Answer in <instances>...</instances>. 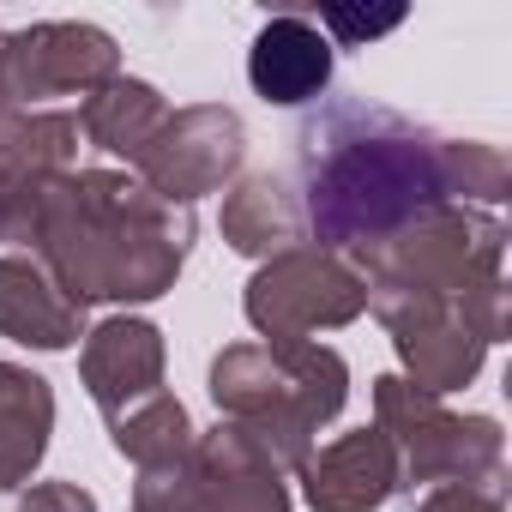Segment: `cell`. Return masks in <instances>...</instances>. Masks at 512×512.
<instances>
[{
    "instance_id": "obj_1",
    "label": "cell",
    "mask_w": 512,
    "mask_h": 512,
    "mask_svg": "<svg viewBox=\"0 0 512 512\" xmlns=\"http://www.w3.org/2000/svg\"><path fill=\"white\" fill-rule=\"evenodd\" d=\"M296 181L314 247L356 260L434 205L500 211L512 193V163L488 139H446L386 103L338 97L302 121Z\"/></svg>"
},
{
    "instance_id": "obj_2",
    "label": "cell",
    "mask_w": 512,
    "mask_h": 512,
    "mask_svg": "<svg viewBox=\"0 0 512 512\" xmlns=\"http://www.w3.org/2000/svg\"><path fill=\"white\" fill-rule=\"evenodd\" d=\"M193 235H199L193 211L157 199L133 175L67 169L43 199L31 253L67 302L139 308V302H157L181 284Z\"/></svg>"
},
{
    "instance_id": "obj_3",
    "label": "cell",
    "mask_w": 512,
    "mask_h": 512,
    "mask_svg": "<svg viewBox=\"0 0 512 512\" xmlns=\"http://www.w3.org/2000/svg\"><path fill=\"white\" fill-rule=\"evenodd\" d=\"M205 392L217 422H235L284 476L302 470L320 428L350 404V362L308 338V344H223L211 356Z\"/></svg>"
},
{
    "instance_id": "obj_4",
    "label": "cell",
    "mask_w": 512,
    "mask_h": 512,
    "mask_svg": "<svg viewBox=\"0 0 512 512\" xmlns=\"http://www.w3.org/2000/svg\"><path fill=\"white\" fill-rule=\"evenodd\" d=\"M506 260V223L500 211L476 205H434L392 229L380 247L356 253V272L368 278V314L386 332L446 314L482 278H500Z\"/></svg>"
},
{
    "instance_id": "obj_5",
    "label": "cell",
    "mask_w": 512,
    "mask_h": 512,
    "mask_svg": "<svg viewBox=\"0 0 512 512\" xmlns=\"http://www.w3.org/2000/svg\"><path fill=\"white\" fill-rule=\"evenodd\" d=\"M374 428L398 458V488L440 482H506V434L494 416H458L446 398L410 386L404 374L374 380Z\"/></svg>"
},
{
    "instance_id": "obj_6",
    "label": "cell",
    "mask_w": 512,
    "mask_h": 512,
    "mask_svg": "<svg viewBox=\"0 0 512 512\" xmlns=\"http://www.w3.org/2000/svg\"><path fill=\"white\" fill-rule=\"evenodd\" d=\"M241 314L260 332V344H308L320 332H344L368 314V278L356 260L326 253L314 241L278 253L241 290Z\"/></svg>"
},
{
    "instance_id": "obj_7",
    "label": "cell",
    "mask_w": 512,
    "mask_h": 512,
    "mask_svg": "<svg viewBox=\"0 0 512 512\" xmlns=\"http://www.w3.org/2000/svg\"><path fill=\"white\" fill-rule=\"evenodd\" d=\"M121 79V43L85 19H43L0 31V85L13 109H43L49 97H91Z\"/></svg>"
},
{
    "instance_id": "obj_8",
    "label": "cell",
    "mask_w": 512,
    "mask_h": 512,
    "mask_svg": "<svg viewBox=\"0 0 512 512\" xmlns=\"http://www.w3.org/2000/svg\"><path fill=\"white\" fill-rule=\"evenodd\" d=\"M241 157H247L241 115L223 103H193V109H169L163 133L145 145V157L133 169H139V187L193 211V199H205L241 175Z\"/></svg>"
},
{
    "instance_id": "obj_9",
    "label": "cell",
    "mask_w": 512,
    "mask_h": 512,
    "mask_svg": "<svg viewBox=\"0 0 512 512\" xmlns=\"http://www.w3.org/2000/svg\"><path fill=\"white\" fill-rule=\"evenodd\" d=\"M79 169V115L7 109L0 115V241L31 247L49 187Z\"/></svg>"
},
{
    "instance_id": "obj_10",
    "label": "cell",
    "mask_w": 512,
    "mask_h": 512,
    "mask_svg": "<svg viewBox=\"0 0 512 512\" xmlns=\"http://www.w3.org/2000/svg\"><path fill=\"white\" fill-rule=\"evenodd\" d=\"M163 362H169L163 332L139 314H109L79 344V380H85L91 404L103 410V422L121 416L127 404L163 392Z\"/></svg>"
},
{
    "instance_id": "obj_11",
    "label": "cell",
    "mask_w": 512,
    "mask_h": 512,
    "mask_svg": "<svg viewBox=\"0 0 512 512\" xmlns=\"http://www.w3.org/2000/svg\"><path fill=\"white\" fill-rule=\"evenodd\" d=\"M296 482L314 512H380L398 494V458L380 428H350V434L314 446L302 458Z\"/></svg>"
},
{
    "instance_id": "obj_12",
    "label": "cell",
    "mask_w": 512,
    "mask_h": 512,
    "mask_svg": "<svg viewBox=\"0 0 512 512\" xmlns=\"http://www.w3.org/2000/svg\"><path fill=\"white\" fill-rule=\"evenodd\" d=\"M247 85H253V97L272 103V109L320 103L326 85H332V43L320 37L314 19L278 13L247 43Z\"/></svg>"
},
{
    "instance_id": "obj_13",
    "label": "cell",
    "mask_w": 512,
    "mask_h": 512,
    "mask_svg": "<svg viewBox=\"0 0 512 512\" xmlns=\"http://www.w3.org/2000/svg\"><path fill=\"white\" fill-rule=\"evenodd\" d=\"M193 470H199V488H205L211 512H290L284 470L235 422H217V428L193 434Z\"/></svg>"
},
{
    "instance_id": "obj_14",
    "label": "cell",
    "mask_w": 512,
    "mask_h": 512,
    "mask_svg": "<svg viewBox=\"0 0 512 512\" xmlns=\"http://www.w3.org/2000/svg\"><path fill=\"white\" fill-rule=\"evenodd\" d=\"M223 241L241 253V260H278V253L302 247L308 223H302V199L284 175L260 169V175H241L223 187V211H217Z\"/></svg>"
},
{
    "instance_id": "obj_15",
    "label": "cell",
    "mask_w": 512,
    "mask_h": 512,
    "mask_svg": "<svg viewBox=\"0 0 512 512\" xmlns=\"http://www.w3.org/2000/svg\"><path fill=\"white\" fill-rule=\"evenodd\" d=\"M0 338L25 350H73L85 338V308L67 302L37 260L0 253Z\"/></svg>"
},
{
    "instance_id": "obj_16",
    "label": "cell",
    "mask_w": 512,
    "mask_h": 512,
    "mask_svg": "<svg viewBox=\"0 0 512 512\" xmlns=\"http://www.w3.org/2000/svg\"><path fill=\"white\" fill-rule=\"evenodd\" d=\"M55 434V386L0 356V494L31 482Z\"/></svg>"
},
{
    "instance_id": "obj_17",
    "label": "cell",
    "mask_w": 512,
    "mask_h": 512,
    "mask_svg": "<svg viewBox=\"0 0 512 512\" xmlns=\"http://www.w3.org/2000/svg\"><path fill=\"white\" fill-rule=\"evenodd\" d=\"M163 121H169V97L151 79H127V73L79 103V139L97 145L103 157H127V163L145 157V145L163 133Z\"/></svg>"
},
{
    "instance_id": "obj_18",
    "label": "cell",
    "mask_w": 512,
    "mask_h": 512,
    "mask_svg": "<svg viewBox=\"0 0 512 512\" xmlns=\"http://www.w3.org/2000/svg\"><path fill=\"white\" fill-rule=\"evenodd\" d=\"M392 350H398V374H404L410 386L434 392V398L464 392V386L482 374V362H488V344L470 338L452 308L434 314V320H416V326L392 332Z\"/></svg>"
},
{
    "instance_id": "obj_19",
    "label": "cell",
    "mask_w": 512,
    "mask_h": 512,
    "mask_svg": "<svg viewBox=\"0 0 512 512\" xmlns=\"http://www.w3.org/2000/svg\"><path fill=\"white\" fill-rule=\"evenodd\" d=\"M193 434H199V428L187 422V404H181L175 392H151V398L127 404L121 416H109V446H115L127 464H139V470L187 458V452H193Z\"/></svg>"
},
{
    "instance_id": "obj_20",
    "label": "cell",
    "mask_w": 512,
    "mask_h": 512,
    "mask_svg": "<svg viewBox=\"0 0 512 512\" xmlns=\"http://www.w3.org/2000/svg\"><path fill=\"white\" fill-rule=\"evenodd\" d=\"M133 512H211V506H205V488H199V470H193V452L175 458V464L139 470V482H133Z\"/></svg>"
},
{
    "instance_id": "obj_21",
    "label": "cell",
    "mask_w": 512,
    "mask_h": 512,
    "mask_svg": "<svg viewBox=\"0 0 512 512\" xmlns=\"http://www.w3.org/2000/svg\"><path fill=\"white\" fill-rule=\"evenodd\" d=\"M314 25L332 49H362V43H380L386 31H398L404 7H350V0H332V7H320Z\"/></svg>"
},
{
    "instance_id": "obj_22",
    "label": "cell",
    "mask_w": 512,
    "mask_h": 512,
    "mask_svg": "<svg viewBox=\"0 0 512 512\" xmlns=\"http://www.w3.org/2000/svg\"><path fill=\"white\" fill-rule=\"evenodd\" d=\"M416 512H506V482H440Z\"/></svg>"
},
{
    "instance_id": "obj_23",
    "label": "cell",
    "mask_w": 512,
    "mask_h": 512,
    "mask_svg": "<svg viewBox=\"0 0 512 512\" xmlns=\"http://www.w3.org/2000/svg\"><path fill=\"white\" fill-rule=\"evenodd\" d=\"M19 512H103V506H97L91 488L55 476V482H31V488H19Z\"/></svg>"
},
{
    "instance_id": "obj_24",
    "label": "cell",
    "mask_w": 512,
    "mask_h": 512,
    "mask_svg": "<svg viewBox=\"0 0 512 512\" xmlns=\"http://www.w3.org/2000/svg\"><path fill=\"white\" fill-rule=\"evenodd\" d=\"M7 109H13V103H7V85H0V115H7Z\"/></svg>"
}]
</instances>
